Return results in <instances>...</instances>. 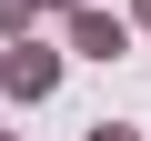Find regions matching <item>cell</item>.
<instances>
[{
	"instance_id": "6da1fadb",
	"label": "cell",
	"mask_w": 151,
	"mask_h": 141,
	"mask_svg": "<svg viewBox=\"0 0 151 141\" xmlns=\"http://www.w3.org/2000/svg\"><path fill=\"white\" fill-rule=\"evenodd\" d=\"M50 81H60L50 50H10V91H50Z\"/></svg>"
},
{
	"instance_id": "7a4b0ae2",
	"label": "cell",
	"mask_w": 151,
	"mask_h": 141,
	"mask_svg": "<svg viewBox=\"0 0 151 141\" xmlns=\"http://www.w3.org/2000/svg\"><path fill=\"white\" fill-rule=\"evenodd\" d=\"M81 50H91V60H111V50H121V20H101V10H91V20H81Z\"/></svg>"
}]
</instances>
